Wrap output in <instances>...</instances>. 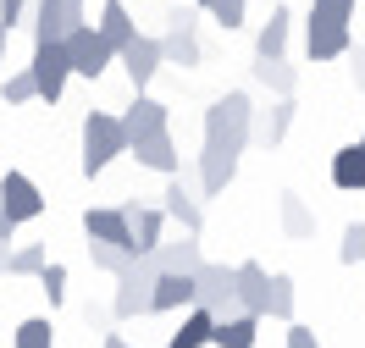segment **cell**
I'll list each match as a JSON object with an SVG mask.
<instances>
[{
	"mask_svg": "<svg viewBox=\"0 0 365 348\" xmlns=\"http://www.w3.org/2000/svg\"><path fill=\"white\" fill-rule=\"evenodd\" d=\"M78 23H83V0H34V45L67 39Z\"/></svg>",
	"mask_w": 365,
	"mask_h": 348,
	"instance_id": "11",
	"label": "cell"
},
{
	"mask_svg": "<svg viewBox=\"0 0 365 348\" xmlns=\"http://www.w3.org/2000/svg\"><path fill=\"white\" fill-rule=\"evenodd\" d=\"M116 61H122V72H128V83H133V89H150V83H155V72L166 67V61H160V39H150V33H133L128 45L116 50Z\"/></svg>",
	"mask_w": 365,
	"mask_h": 348,
	"instance_id": "9",
	"label": "cell"
},
{
	"mask_svg": "<svg viewBox=\"0 0 365 348\" xmlns=\"http://www.w3.org/2000/svg\"><path fill=\"white\" fill-rule=\"evenodd\" d=\"M288 33H294V11H288V6H272V17L255 33V56H288Z\"/></svg>",
	"mask_w": 365,
	"mask_h": 348,
	"instance_id": "24",
	"label": "cell"
},
{
	"mask_svg": "<svg viewBox=\"0 0 365 348\" xmlns=\"http://www.w3.org/2000/svg\"><path fill=\"white\" fill-rule=\"evenodd\" d=\"M83 232L100 238V243H122V249H133V232H128V210H122V205L83 210Z\"/></svg>",
	"mask_w": 365,
	"mask_h": 348,
	"instance_id": "22",
	"label": "cell"
},
{
	"mask_svg": "<svg viewBox=\"0 0 365 348\" xmlns=\"http://www.w3.org/2000/svg\"><path fill=\"white\" fill-rule=\"evenodd\" d=\"M194 6H205V0H194Z\"/></svg>",
	"mask_w": 365,
	"mask_h": 348,
	"instance_id": "45",
	"label": "cell"
},
{
	"mask_svg": "<svg viewBox=\"0 0 365 348\" xmlns=\"http://www.w3.org/2000/svg\"><path fill=\"white\" fill-rule=\"evenodd\" d=\"M61 50H67V61H72V72L78 78H100V72L116 61V50H111V39L100 33V28H89V23H78L61 39Z\"/></svg>",
	"mask_w": 365,
	"mask_h": 348,
	"instance_id": "5",
	"label": "cell"
},
{
	"mask_svg": "<svg viewBox=\"0 0 365 348\" xmlns=\"http://www.w3.org/2000/svg\"><path fill=\"white\" fill-rule=\"evenodd\" d=\"M11 348H56V326H50L45 315H34V321H23V326H17Z\"/></svg>",
	"mask_w": 365,
	"mask_h": 348,
	"instance_id": "31",
	"label": "cell"
},
{
	"mask_svg": "<svg viewBox=\"0 0 365 348\" xmlns=\"http://www.w3.org/2000/svg\"><path fill=\"white\" fill-rule=\"evenodd\" d=\"M28 72H34L39 100H45V105H56V100L67 94V78H72V61H67V50H61V39H39V45H34Z\"/></svg>",
	"mask_w": 365,
	"mask_h": 348,
	"instance_id": "4",
	"label": "cell"
},
{
	"mask_svg": "<svg viewBox=\"0 0 365 348\" xmlns=\"http://www.w3.org/2000/svg\"><path fill=\"white\" fill-rule=\"evenodd\" d=\"M360 144H365V133H360Z\"/></svg>",
	"mask_w": 365,
	"mask_h": 348,
	"instance_id": "46",
	"label": "cell"
},
{
	"mask_svg": "<svg viewBox=\"0 0 365 348\" xmlns=\"http://www.w3.org/2000/svg\"><path fill=\"white\" fill-rule=\"evenodd\" d=\"M194 304H205L210 315H232V310H238L232 265H210V260H200V265H194Z\"/></svg>",
	"mask_w": 365,
	"mask_h": 348,
	"instance_id": "6",
	"label": "cell"
},
{
	"mask_svg": "<svg viewBox=\"0 0 365 348\" xmlns=\"http://www.w3.org/2000/svg\"><path fill=\"white\" fill-rule=\"evenodd\" d=\"M6 260H11V243H0V277H6Z\"/></svg>",
	"mask_w": 365,
	"mask_h": 348,
	"instance_id": "44",
	"label": "cell"
},
{
	"mask_svg": "<svg viewBox=\"0 0 365 348\" xmlns=\"http://www.w3.org/2000/svg\"><path fill=\"white\" fill-rule=\"evenodd\" d=\"M282 348H321V343H316V332H310V326H299V321H294V326H288V343H282Z\"/></svg>",
	"mask_w": 365,
	"mask_h": 348,
	"instance_id": "38",
	"label": "cell"
},
{
	"mask_svg": "<svg viewBox=\"0 0 365 348\" xmlns=\"http://www.w3.org/2000/svg\"><path fill=\"white\" fill-rule=\"evenodd\" d=\"M200 33H194V17L188 11H172L166 17V39H160V61L166 67H200Z\"/></svg>",
	"mask_w": 365,
	"mask_h": 348,
	"instance_id": "10",
	"label": "cell"
},
{
	"mask_svg": "<svg viewBox=\"0 0 365 348\" xmlns=\"http://www.w3.org/2000/svg\"><path fill=\"white\" fill-rule=\"evenodd\" d=\"M0 210L23 227V221H39L45 216V194H39V183L34 177H23V172H6L0 177Z\"/></svg>",
	"mask_w": 365,
	"mask_h": 348,
	"instance_id": "8",
	"label": "cell"
},
{
	"mask_svg": "<svg viewBox=\"0 0 365 348\" xmlns=\"http://www.w3.org/2000/svg\"><path fill=\"white\" fill-rule=\"evenodd\" d=\"M150 260H155V271H194L200 265V232H182V238H160L155 249H150Z\"/></svg>",
	"mask_w": 365,
	"mask_h": 348,
	"instance_id": "21",
	"label": "cell"
},
{
	"mask_svg": "<svg viewBox=\"0 0 365 348\" xmlns=\"http://www.w3.org/2000/svg\"><path fill=\"white\" fill-rule=\"evenodd\" d=\"M150 288H155V260H150V255H133V265H128V271H116L111 315H116V321L150 315Z\"/></svg>",
	"mask_w": 365,
	"mask_h": 348,
	"instance_id": "3",
	"label": "cell"
},
{
	"mask_svg": "<svg viewBox=\"0 0 365 348\" xmlns=\"http://www.w3.org/2000/svg\"><path fill=\"white\" fill-rule=\"evenodd\" d=\"M266 315L272 321H294V277L272 271V304H266Z\"/></svg>",
	"mask_w": 365,
	"mask_h": 348,
	"instance_id": "32",
	"label": "cell"
},
{
	"mask_svg": "<svg viewBox=\"0 0 365 348\" xmlns=\"http://www.w3.org/2000/svg\"><path fill=\"white\" fill-rule=\"evenodd\" d=\"M360 0H310V17H327V23H349Z\"/></svg>",
	"mask_w": 365,
	"mask_h": 348,
	"instance_id": "37",
	"label": "cell"
},
{
	"mask_svg": "<svg viewBox=\"0 0 365 348\" xmlns=\"http://www.w3.org/2000/svg\"><path fill=\"white\" fill-rule=\"evenodd\" d=\"M160 199H166V221H178L182 232H205V205H200V194H194V188L182 183L178 172H172V177H166V194H160Z\"/></svg>",
	"mask_w": 365,
	"mask_h": 348,
	"instance_id": "13",
	"label": "cell"
},
{
	"mask_svg": "<svg viewBox=\"0 0 365 348\" xmlns=\"http://www.w3.org/2000/svg\"><path fill=\"white\" fill-rule=\"evenodd\" d=\"M349 61H354V67H349V78H354V89H365V45H360V50L349 45Z\"/></svg>",
	"mask_w": 365,
	"mask_h": 348,
	"instance_id": "40",
	"label": "cell"
},
{
	"mask_svg": "<svg viewBox=\"0 0 365 348\" xmlns=\"http://www.w3.org/2000/svg\"><path fill=\"white\" fill-rule=\"evenodd\" d=\"M255 83L272 94H294L299 89V72L288 67V56H255Z\"/></svg>",
	"mask_w": 365,
	"mask_h": 348,
	"instance_id": "26",
	"label": "cell"
},
{
	"mask_svg": "<svg viewBox=\"0 0 365 348\" xmlns=\"http://www.w3.org/2000/svg\"><path fill=\"white\" fill-rule=\"evenodd\" d=\"M128 232H133V255H150L160 238H166V210H150V205H138V199H128Z\"/></svg>",
	"mask_w": 365,
	"mask_h": 348,
	"instance_id": "20",
	"label": "cell"
},
{
	"mask_svg": "<svg viewBox=\"0 0 365 348\" xmlns=\"http://www.w3.org/2000/svg\"><path fill=\"white\" fill-rule=\"evenodd\" d=\"M332 183L343 194H365V144H343L332 155Z\"/></svg>",
	"mask_w": 365,
	"mask_h": 348,
	"instance_id": "25",
	"label": "cell"
},
{
	"mask_svg": "<svg viewBox=\"0 0 365 348\" xmlns=\"http://www.w3.org/2000/svg\"><path fill=\"white\" fill-rule=\"evenodd\" d=\"M94 28L111 39V50H122V45L138 33V23L128 17V6H122V0H100V23H94Z\"/></svg>",
	"mask_w": 365,
	"mask_h": 348,
	"instance_id": "27",
	"label": "cell"
},
{
	"mask_svg": "<svg viewBox=\"0 0 365 348\" xmlns=\"http://www.w3.org/2000/svg\"><path fill=\"white\" fill-rule=\"evenodd\" d=\"M0 94H6V105H28V100H39V89H34V72H11V78H0Z\"/></svg>",
	"mask_w": 365,
	"mask_h": 348,
	"instance_id": "33",
	"label": "cell"
},
{
	"mask_svg": "<svg viewBox=\"0 0 365 348\" xmlns=\"http://www.w3.org/2000/svg\"><path fill=\"white\" fill-rule=\"evenodd\" d=\"M294 116H299L294 94H277V100L266 105V111H255V116H250V144H255V149H277V144L288 139Z\"/></svg>",
	"mask_w": 365,
	"mask_h": 348,
	"instance_id": "7",
	"label": "cell"
},
{
	"mask_svg": "<svg viewBox=\"0 0 365 348\" xmlns=\"http://www.w3.org/2000/svg\"><path fill=\"white\" fill-rule=\"evenodd\" d=\"M338 260H343V265H360V260H365V221H349V227H343Z\"/></svg>",
	"mask_w": 365,
	"mask_h": 348,
	"instance_id": "36",
	"label": "cell"
},
{
	"mask_svg": "<svg viewBox=\"0 0 365 348\" xmlns=\"http://www.w3.org/2000/svg\"><path fill=\"white\" fill-rule=\"evenodd\" d=\"M89 260L100 265V271H128L133 265V249H122V243H100V238H89Z\"/></svg>",
	"mask_w": 365,
	"mask_h": 348,
	"instance_id": "29",
	"label": "cell"
},
{
	"mask_svg": "<svg viewBox=\"0 0 365 348\" xmlns=\"http://www.w3.org/2000/svg\"><path fill=\"white\" fill-rule=\"evenodd\" d=\"M232 177H238V149H227V144H205V149H200V194L216 199V194H227Z\"/></svg>",
	"mask_w": 365,
	"mask_h": 348,
	"instance_id": "14",
	"label": "cell"
},
{
	"mask_svg": "<svg viewBox=\"0 0 365 348\" xmlns=\"http://www.w3.org/2000/svg\"><path fill=\"white\" fill-rule=\"evenodd\" d=\"M250 116H255V100L244 89H227L216 105L205 111V144H227V149H250Z\"/></svg>",
	"mask_w": 365,
	"mask_h": 348,
	"instance_id": "1",
	"label": "cell"
},
{
	"mask_svg": "<svg viewBox=\"0 0 365 348\" xmlns=\"http://www.w3.org/2000/svg\"><path fill=\"white\" fill-rule=\"evenodd\" d=\"M23 11H28V0H0V23H6V28L23 23Z\"/></svg>",
	"mask_w": 365,
	"mask_h": 348,
	"instance_id": "39",
	"label": "cell"
},
{
	"mask_svg": "<svg viewBox=\"0 0 365 348\" xmlns=\"http://www.w3.org/2000/svg\"><path fill=\"white\" fill-rule=\"evenodd\" d=\"M116 155H128V133L111 111H89L83 116V177H100Z\"/></svg>",
	"mask_w": 365,
	"mask_h": 348,
	"instance_id": "2",
	"label": "cell"
},
{
	"mask_svg": "<svg viewBox=\"0 0 365 348\" xmlns=\"http://www.w3.org/2000/svg\"><path fill=\"white\" fill-rule=\"evenodd\" d=\"M210 23H222L232 33V28H244V11H250V0H205Z\"/></svg>",
	"mask_w": 365,
	"mask_h": 348,
	"instance_id": "35",
	"label": "cell"
},
{
	"mask_svg": "<svg viewBox=\"0 0 365 348\" xmlns=\"http://www.w3.org/2000/svg\"><path fill=\"white\" fill-rule=\"evenodd\" d=\"M6 39H11V28L0 23V72H6Z\"/></svg>",
	"mask_w": 365,
	"mask_h": 348,
	"instance_id": "43",
	"label": "cell"
},
{
	"mask_svg": "<svg viewBox=\"0 0 365 348\" xmlns=\"http://www.w3.org/2000/svg\"><path fill=\"white\" fill-rule=\"evenodd\" d=\"M39 288H45L50 304H67V265H61V260H45V265H39Z\"/></svg>",
	"mask_w": 365,
	"mask_h": 348,
	"instance_id": "34",
	"label": "cell"
},
{
	"mask_svg": "<svg viewBox=\"0 0 365 348\" xmlns=\"http://www.w3.org/2000/svg\"><path fill=\"white\" fill-rule=\"evenodd\" d=\"M232 293H238V310H250V315L266 321V304H272V271L255 265V260L232 265Z\"/></svg>",
	"mask_w": 365,
	"mask_h": 348,
	"instance_id": "12",
	"label": "cell"
},
{
	"mask_svg": "<svg viewBox=\"0 0 365 348\" xmlns=\"http://www.w3.org/2000/svg\"><path fill=\"white\" fill-rule=\"evenodd\" d=\"M116 122H122V133H128V144H133V139H144V133H160V127L172 122V111H166L160 100H150V94L138 89V100H133V105H128L122 116H116Z\"/></svg>",
	"mask_w": 365,
	"mask_h": 348,
	"instance_id": "17",
	"label": "cell"
},
{
	"mask_svg": "<svg viewBox=\"0 0 365 348\" xmlns=\"http://www.w3.org/2000/svg\"><path fill=\"white\" fill-rule=\"evenodd\" d=\"M255 337H260V315H250V310L216 315V326H210V348H255Z\"/></svg>",
	"mask_w": 365,
	"mask_h": 348,
	"instance_id": "19",
	"label": "cell"
},
{
	"mask_svg": "<svg viewBox=\"0 0 365 348\" xmlns=\"http://www.w3.org/2000/svg\"><path fill=\"white\" fill-rule=\"evenodd\" d=\"M11 232H17V221H11L6 210H0V243H11Z\"/></svg>",
	"mask_w": 365,
	"mask_h": 348,
	"instance_id": "41",
	"label": "cell"
},
{
	"mask_svg": "<svg viewBox=\"0 0 365 348\" xmlns=\"http://www.w3.org/2000/svg\"><path fill=\"white\" fill-rule=\"evenodd\" d=\"M194 304V271H155L150 288V315H178Z\"/></svg>",
	"mask_w": 365,
	"mask_h": 348,
	"instance_id": "15",
	"label": "cell"
},
{
	"mask_svg": "<svg viewBox=\"0 0 365 348\" xmlns=\"http://www.w3.org/2000/svg\"><path fill=\"white\" fill-rule=\"evenodd\" d=\"M304 50H310V61H338V56H349V23L310 17V23H304Z\"/></svg>",
	"mask_w": 365,
	"mask_h": 348,
	"instance_id": "16",
	"label": "cell"
},
{
	"mask_svg": "<svg viewBox=\"0 0 365 348\" xmlns=\"http://www.w3.org/2000/svg\"><path fill=\"white\" fill-rule=\"evenodd\" d=\"M45 243H23V249H11L6 260V277H39V265H45Z\"/></svg>",
	"mask_w": 365,
	"mask_h": 348,
	"instance_id": "30",
	"label": "cell"
},
{
	"mask_svg": "<svg viewBox=\"0 0 365 348\" xmlns=\"http://www.w3.org/2000/svg\"><path fill=\"white\" fill-rule=\"evenodd\" d=\"M210 326H216V315H210L205 304H188L178 332L166 337V348H210Z\"/></svg>",
	"mask_w": 365,
	"mask_h": 348,
	"instance_id": "23",
	"label": "cell"
},
{
	"mask_svg": "<svg viewBox=\"0 0 365 348\" xmlns=\"http://www.w3.org/2000/svg\"><path fill=\"white\" fill-rule=\"evenodd\" d=\"M277 210H282V232H288V238H310V232H316V216H310V205H304L299 194H282Z\"/></svg>",
	"mask_w": 365,
	"mask_h": 348,
	"instance_id": "28",
	"label": "cell"
},
{
	"mask_svg": "<svg viewBox=\"0 0 365 348\" xmlns=\"http://www.w3.org/2000/svg\"><path fill=\"white\" fill-rule=\"evenodd\" d=\"M128 149H133V161L144 166V172H160V177H172V172H178V144H172V133H166V127H160V133L133 139Z\"/></svg>",
	"mask_w": 365,
	"mask_h": 348,
	"instance_id": "18",
	"label": "cell"
},
{
	"mask_svg": "<svg viewBox=\"0 0 365 348\" xmlns=\"http://www.w3.org/2000/svg\"><path fill=\"white\" fill-rule=\"evenodd\" d=\"M100 348H133V343H128V337H116V332H106V343H100Z\"/></svg>",
	"mask_w": 365,
	"mask_h": 348,
	"instance_id": "42",
	"label": "cell"
}]
</instances>
